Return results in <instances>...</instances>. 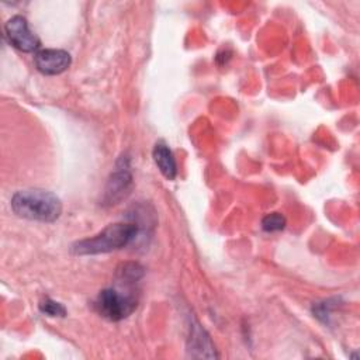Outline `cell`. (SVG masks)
<instances>
[{"label":"cell","mask_w":360,"mask_h":360,"mask_svg":"<svg viewBox=\"0 0 360 360\" xmlns=\"http://www.w3.org/2000/svg\"><path fill=\"white\" fill-rule=\"evenodd\" d=\"M139 233V226L135 222H115L98 233L75 242L70 248L72 253L79 256H93L120 250L132 243Z\"/></svg>","instance_id":"obj_1"},{"label":"cell","mask_w":360,"mask_h":360,"mask_svg":"<svg viewBox=\"0 0 360 360\" xmlns=\"http://www.w3.org/2000/svg\"><path fill=\"white\" fill-rule=\"evenodd\" d=\"M15 215L39 222H55L62 214L60 198L48 190L27 188L13 194L10 201Z\"/></svg>","instance_id":"obj_2"},{"label":"cell","mask_w":360,"mask_h":360,"mask_svg":"<svg viewBox=\"0 0 360 360\" xmlns=\"http://www.w3.org/2000/svg\"><path fill=\"white\" fill-rule=\"evenodd\" d=\"M138 305V298L134 291L124 292L121 288L108 287L98 292L94 308L103 318L118 322L128 318Z\"/></svg>","instance_id":"obj_3"},{"label":"cell","mask_w":360,"mask_h":360,"mask_svg":"<svg viewBox=\"0 0 360 360\" xmlns=\"http://www.w3.org/2000/svg\"><path fill=\"white\" fill-rule=\"evenodd\" d=\"M134 180L129 166V158L121 156L115 165V170L110 174L103 193V205L111 207L125 200L132 190Z\"/></svg>","instance_id":"obj_4"},{"label":"cell","mask_w":360,"mask_h":360,"mask_svg":"<svg viewBox=\"0 0 360 360\" xmlns=\"http://www.w3.org/2000/svg\"><path fill=\"white\" fill-rule=\"evenodd\" d=\"M4 35L10 45L21 52H38L41 41L37 34L30 28L28 21L24 15H13L4 25Z\"/></svg>","instance_id":"obj_5"},{"label":"cell","mask_w":360,"mask_h":360,"mask_svg":"<svg viewBox=\"0 0 360 360\" xmlns=\"http://www.w3.org/2000/svg\"><path fill=\"white\" fill-rule=\"evenodd\" d=\"M72 63V56L65 49L45 48L39 49L34 55V65L42 75L55 76L60 75L69 69Z\"/></svg>","instance_id":"obj_6"},{"label":"cell","mask_w":360,"mask_h":360,"mask_svg":"<svg viewBox=\"0 0 360 360\" xmlns=\"http://www.w3.org/2000/svg\"><path fill=\"white\" fill-rule=\"evenodd\" d=\"M187 352H188V356L191 357H204V359L218 357L215 346L208 332L195 319H193L188 326Z\"/></svg>","instance_id":"obj_7"},{"label":"cell","mask_w":360,"mask_h":360,"mask_svg":"<svg viewBox=\"0 0 360 360\" xmlns=\"http://www.w3.org/2000/svg\"><path fill=\"white\" fill-rule=\"evenodd\" d=\"M152 158L155 165L158 166L159 172L167 179L174 180L177 176V163L174 159V155L167 143L159 141L155 143L152 150Z\"/></svg>","instance_id":"obj_8"},{"label":"cell","mask_w":360,"mask_h":360,"mask_svg":"<svg viewBox=\"0 0 360 360\" xmlns=\"http://www.w3.org/2000/svg\"><path fill=\"white\" fill-rule=\"evenodd\" d=\"M143 274H145V270L139 263L127 262L117 267L115 280L120 285L131 287V285H135L143 277Z\"/></svg>","instance_id":"obj_9"},{"label":"cell","mask_w":360,"mask_h":360,"mask_svg":"<svg viewBox=\"0 0 360 360\" xmlns=\"http://www.w3.org/2000/svg\"><path fill=\"white\" fill-rule=\"evenodd\" d=\"M287 219L280 212H270L262 219V228L266 232H278L285 228Z\"/></svg>","instance_id":"obj_10"},{"label":"cell","mask_w":360,"mask_h":360,"mask_svg":"<svg viewBox=\"0 0 360 360\" xmlns=\"http://www.w3.org/2000/svg\"><path fill=\"white\" fill-rule=\"evenodd\" d=\"M39 311L44 315L52 316V318L53 316H65L66 315V308L60 302H58V301H55L52 298L42 300L39 302Z\"/></svg>","instance_id":"obj_11"}]
</instances>
